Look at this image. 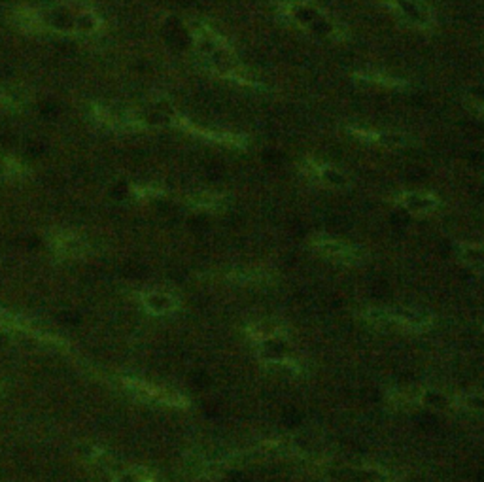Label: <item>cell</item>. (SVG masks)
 <instances>
[{
  "label": "cell",
  "instance_id": "obj_1",
  "mask_svg": "<svg viewBox=\"0 0 484 482\" xmlns=\"http://www.w3.org/2000/svg\"><path fill=\"white\" fill-rule=\"evenodd\" d=\"M386 2H390L405 19H409L418 27H426L430 23V12L418 0H386Z\"/></svg>",
  "mask_w": 484,
  "mask_h": 482
},
{
  "label": "cell",
  "instance_id": "obj_2",
  "mask_svg": "<svg viewBox=\"0 0 484 482\" xmlns=\"http://www.w3.org/2000/svg\"><path fill=\"white\" fill-rule=\"evenodd\" d=\"M401 207L412 214H430L439 207V201L433 195L403 193L401 195Z\"/></svg>",
  "mask_w": 484,
  "mask_h": 482
},
{
  "label": "cell",
  "instance_id": "obj_3",
  "mask_svg": "<svg viewBox=\"0 0 484 482\" xmlns=\"http://www.w3.org/2000/svg\"><path fill=\"white\" fill-rule=\"evenodd\" d=\"M316 244L318 248L322 250L328 257H333V259H339V262H356L357 250L354 248V246L346 244V242L323 239V241L316 242Z\"/></svg>",
  "mask_w": 484,
  "mask_h": 482
},
{
  "label": "cell",
  "instance_id": "obj_4",
  "mask_svg": "<svg viewBox=\"0 0 484 482\" xmlns=\"http://www.w3.org/2000/svg\"><path fill=\"white\" fill-rule=\"evenodd\" d=\"M460 259L473 268L484 271V244H464L460 248Z\"/></svg>",
  "mask_w": 484,
  "mask_h": 482
},
{
  "label": "cell",
  "instance_id": "obj_5",
  "mask_svg": "<svg viewBox=\"0 0 484 482\" xmlns=\"http://www.w3.org/2000/svg\"><path fill=\"white\" fill-rule=\"evenodd\" d=\"M420 403L430 407V409H446L451 405V399L443 394V392H437V389H426L422 395H420Z\"/></svg>",
  "mask_w": 484,
  "mask_h": 482
},
{
  "label": "cell",
  "instance_id": "obj_6",
  "mask_svg": "<svg viewBox=\"0 0 484 482\" xmlns=\"http://www.w3.org/2000/svg\"><path fill=\"white\" fill-rule=\"evenodd\" d=\"M318 175H320V178H322L325 184L335 186V188H341V186L346 184V176H344L341 170H337V168L333 167H320Z\"/></svg>",
  "mask_w": 484,
  "mask_h": 482
},
{
  "label": "cell",
  "instance_id": "obj_7",
  "mask_svg": "<svg viewBox=\"0 0 484 482\" xmlns=\"http://www.w3.org/2000/svg\"><path fill=\"white\" fill-rule=\"evenodd\" d=\"M462 405H465L467 409L484 410V395H475V394L467 395V397L462 399Z\"/></svg>",
  "mask_w": 484,
  "mask_h": 482
}]
</instances>
